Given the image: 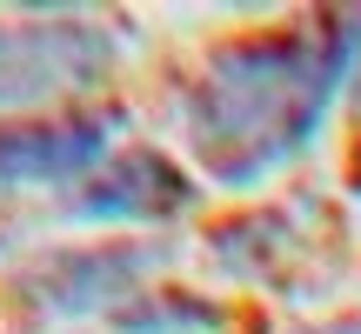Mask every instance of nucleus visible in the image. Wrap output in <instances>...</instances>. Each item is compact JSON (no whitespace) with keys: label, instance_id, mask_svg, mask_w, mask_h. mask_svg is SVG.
<instances>
[{"label":"nucleus","instance_id":"7ed1b4c3","mask_svg":"<svg viewBox=\"0 0 361 334\" xmlns=\"http://www.w3.org/2000/svg\"><path fill=\"white\" fill-rule=\"evenodd\" d=\"M114 174L128 180V187H87V194L74 201L80 214H168L180 194H188L154 154H134L128 167H114Z\"/></svg>","mask_w":361,"mask_h":334},{"label":"nucleus","instance_id":"f03ea898","mask_svg":"<svg viewBox=\"0 0 361 334\" xmlns=\"http://www.w3.org/2000/svg\"><path fill=\"white\" fill-rule=\"evenodd\" d=\"M101 154V128H0V180H67Z\"/></svg>","mask_w":361,"mask_h":334},{"label":"nucleus","instance_id":"f257e3e1","mask_svg":"<svg viewBox=\"0 0 361 334\" xmlns=\"http://www.w3.org/2000/svg\"><path fill=\"white\" fill-rule=\"evenodd\" d=\"M348 27L328 34H288V40H255L234 47L207 67L194 94V141L201 161L221 180H247L255 167L281 161L295 141H308L322 101L335 94Z\"/></svg>","mask_w":361,"mask_h":334}]
</instances>
